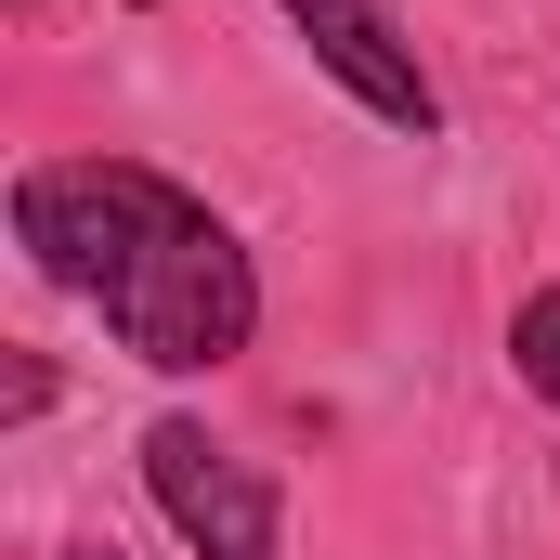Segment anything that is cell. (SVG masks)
Instances as JSON below:
<instances>
[{"instance_id": "6da1fadb", "label": "cell", "mask_w": 560, "mask_h": 560, "mask_svg": "<svg viewBox=\"0 0 560 560\" xmlns=\"http://www.w3.org/2000/svg\"><path fill=\"white\" fill-rule=\"evenodd\" d=\"M13 235L52 287H79L118 352L156 365V378H209L248 352L261 326V275L248 248L170 183V170H131V156H52L13 183Z\"/></svg>"}, {"instance_id": "7a4b0ae2", "label": "cell", "mask_w": 560, "mask_h": 560, "mask_svg": "<svg viewBox=\"0 0 560 560\" xmlns=\"http://www.w3.org/2000/svg\"><path fill=\"white\" fill-rule=\"evenodd\" d=\"M143 482H156L170 535H183L196 560H275V535H287L275 482H261L235 443H209L196 418H156V430H143Z\"/></svg>"}, {"instance_id": "3957f363", "label": "cell", "mask_w": 560, "mask_h": 560, "mask_svg": "<svg viewBox=\"0 0 560 560\" xmlns=\"http://www.w3.org/2000/svg\"><path fill=\"white\" fill-rule=\"evenodd\" d=\"M287 26L313 39V66L378 118V131H443V92H430V66H418V39L378 13V0H287Z\"/></svg>"}, {"instance_id": "277c9868", "label": "cell", "mask_w": 560, "mask_h": 560, "mask_svg": "<svg viewBox=\"0 0 560 560\" xmlns=\"http://www.w3.org/2000/svg\"><path fill=\"white\" fill-rule=\"evenodd\" d=\"M509 352H522V378H535V392L560 405V287H535V300H522V326H509Z\"/></svg>"}, {"instance_id": "5b68a950", "label": "cell", "mask_w": 560, "mask_h": 560, "mask_svg": "<svg viewBox=\"0 0 560 560\" xmlns=\"http://www.w3.org/2000/svg\"><path fill=\"white\" fill-rule=\"evenodd\" d=\"M66 560H118V548H66Z\"/></svg>"}, {"instance_id": "8992f818", "label": "cell", "mask_w": 560, "mask_h": 560, "mask_svg": "<svg viewBox=\"0 0 560 560\" xmlns=\"http://www.w3.org/2000/svg\"><path fill=\"white\" fill-rule=\"evenodd\" d=\"M143 13H156V0H143Z\"/></svg>"}]
</instances>
